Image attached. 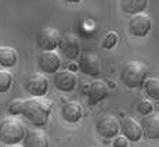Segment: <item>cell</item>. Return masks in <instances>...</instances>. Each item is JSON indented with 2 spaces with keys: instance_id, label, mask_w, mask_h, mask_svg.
<instances>
[{
  "instance_id": "1",
  "label": "cell",
  "mask_w": 159,
  "mask_h": 147,
  "mask_svg": "<svg viewBox=\"0 0 159 147\" xmlns=\"http://www.w3.org/2000/svg\"><path fill=\"white\" fill-rule=\"evenodd\" d=\"M54 103L46 96L43 97H29L24 100V107L21 115H24L36 128H43L48 122L50 114L53 111Z\"/></svg>"
},
{
  "instance_id": "2",
  "label": "cell",
  "mask_w": 159,
  "mask_h": 147,
  "mask_svg": "<svg viewBox=\"0 0 159 147\" xmlns=\"http://www.w3.org/2000/svg\"><path fill=\"white\" fill-rule=\"evenodd\" d=\"M148 68L141 61H127L120 71L122 83L129 89H139L143 86L144 81L148 78Z\"/></svg>"
},
{
  "instance_id": "3",
  "label": "cell",
  "mask_w": 159,
  "mask_h": 147,
  "mask_svg": "<svg viewBox=\"0 0 159 147\" xmlns=\"http://www.w3.org/2000/svg\"><path fill=\"white\" fill-rule=\"evenodd\" d=\"M25 125L20 118L8 117L0 121V142L7 146L18 145L25 136Z\"/></svg>"
},
{
  "instance_id": "4",
  "label": "cell",
  "mask_w": 159,
  "mask_h": 147,
  "mask_svg": "<svg viewBox=\"0 0 159 147\" xmlns=\"http://www.w3.org/2000/svg\"><path fill=\"white\" fill-rule=\"evenodd\" d=\"M130 35L134 38H145L152 29V18L147 13H139L130 17L129 24H127Z\"/></svg>"
},
{
  "instance_id": "5",
  "label": "cell",
  "mask_w": 159,
  "mask_h": 147,
  "mask_svg": "<svg viewBox=\"0 0 159 147\" xmlns=\"http://www.w3.org/2000/svg\"><path fill=\"white\" fill-rule=\"evenodd\" d=\"M78 68L87 76H98L101 74V60L98 54L91 50H86L79 57Z\"/></svg>"
},
{
  "instance_id": "6",
  "label": "cell",
  "mask_w": 159,
  "mask_h": 147,
  "mask_svg": "<svg viewBox=\"0 0 159 147\" xmlns=\"http://www.w3.org/2000/svg\"><path fill=\"white\" fill-rule=\"evenodd\" d=\"M96 129L97 133L102 136L104 139H114L120 132V121L115 115H104L97 121Z\"/></svg>"
},
{
  "instance_id": "7",
  "label": "cell",
  "mask_w": 159,
  "mask_h": 147,
  "mask_svg": "<svg viewBox=\"0 0 159 147\" xmlns=\"http://www.w3.org/2000/svg\"><path fill=\"white\" fill-rule=\"evenodd\" d=\"M60 40H61V33L56 28L46 26V28H42L38 33V46L43 51H51L58 49Z\"/></svg>"
},
{
  "instance_id": "8",
  "label": "cell",
  "mask_w": 159,
  "mask_h": 147,
  "mask_svg": "<svg viewBox=\"0 0 159 147\" xmlns=\"http://www.w3.org/2000/svg\"><path fill=\"white\" fill-rule=\"evenodd\" d=\"M61 57L56 50L42 51L38 56V65L43 74H56L61 68Z\"/></svg>"
},
{
  "instance_id": "9",
  "label": "cell",
  "mask_w": 159,
  "mask_h": 147,
  "mask_svg": "<svg viewBox=\"0 0 159 147\" xmlns=\"http://www.w3.org/2000/svg\"><path fill=\"white\" fill-rule=\"evenodd\" d=\"M25 89L32 97H43L48 92V81L43 74H33L25 81Z\"/></svg>"
},
{
  "instance_id": "10",
  "label": "cell",
  "mask_w": 159,
  "mask_h": 147,
  "mask_svg": "<svg viewBox=\"0 0 159 147\" xmlns=\"http://www.w3.org/2000/svg\"><path fill=\"white\" fill-rule=\"evenodd\" d=\"M53 83L60 92H72L76 88L78 83V76L73 71L69 69H62V71H57L53 76Z\"/></svg>"
},
{
  "instance_id": "11",
  "label": "cell",
  "mask_w": 159,
  "mask_h": 147,
  "mask_svg": "<svg viewBox=\"0 0 159 147\" xmlns=\"http://www.w3.org/2000/svg\"><path fill=\"white\" fill-rule=\"evenodd\" d=\"M58 47L61 49V51L69 60H75L80 54V42H79V38L75 33H71V32L65 33V35H61V40Z\"/></svg>"
},
{
  "instance_id": "12",
  "label": "cell",
  "mask_w": 159,
  "mask_h": 147,
  "mask_svg": "<svg viewBox=\"0 0 159 147\" xmlns=\"http://www.w3.org/2000/svg\"><path fill=\"white\" fill-rule=\"evenodd\" d=\"M120 132L123 136L127 137L129 142H139L144 136L143 133V126L137 119L133 117H125L120 121Z\"/></svg>"
},
{
  "instance_id": "13",
  "label": "cell",
  "mask_w": 159,
  "mask_h": 147,
  "mask_svg": "<svg viewBox=\"0 0 159 147\" xmlns=\"http://www.w3.org/2000/svg\"><path fill=\"white\" fill-rule=\"evenodd\" d=\"M108 85L105 83L104 81H97L91 82L90 86H89V90H87V100H89V106L93 107V106H97L98 103H101L102 100L107 99L108 96Z\"/></svg>"
},
{
  "instance_id": "14",
  "label": "cell",
  "mask_w": 159,
  "mask_h": 147,
  "mask_svg": "<svg viewBox=\"0 0 159 147\" xmlns=\"http://www.w3.org/2000/svg\"><path fill=\"white\" fill-rule=\"evenodd\" d=\"M24 147H48V136L42 128H36V129H30L25 133L22 139Z\"/></svg>"
},
{
  "instance_id": "15",
  "label": "cell",
  "mask_w": 159,
  "mask_h": 147,
  "mask_svg": "<svg viewBox=\"0 0 159 147\" xmlns=\"http://www.w3.org/2000/svg\"><path fill=\"white\" fill-rule=\"evenodd\" d=\"M61 117L64 118V121L69 122V124H76L83 117L82 106L75 100L64 103L62 107H61Z\"/></svg>"
},
{
  "instance_id": "16",
  "label": "cell",
  "mask_w": 159,
  "mask_h": 147,
  "mask_svg": "<svg viewBox=\"0 0 159 147\" xmlns=\"http://www.w3.org/2000/svg\"><path fill=\"white\" fill-rule=\"evenodd\" d=\"M143 133L147 139L157 140L159 139V112H152L147 115L141 124Z\"/></svg>"
},
{
  "instance_id": "17",
  "label": "cell",
  "mask_w": 159,
  "mask_h": 147,
  "mask_svg": "<svg viewBox=\"0 0 159 147\" xmlns=\"http://www.w3.org/2000/svg\"><path fill=\"white\" fill-rule=\"evenodd\" d=\"M122 11L127 15H134L145 11L148 7V0H119Z\"/></svg>"
},
{
  "instance_id": "18",
  "label": "cell",
  "mask_w": 159,
  "mask_h": 147,
  "mask_svg": "<svg viewBox=\"0 0 159 147\" xmlns=\"http://www.w3.org/2000/svg\"><path fill=\"white\" fill-rule=\"evenodd\" d=\"M18 61V53L10 46H0V65L3 68H13Z\"/></svg>"
},
{
  "instance_id": "19",
  "label": "cell",
  "mask_w": 159,
  "mask_h": 147,
  "mask_svg": "<svg viewBox=\"0 0 159 147\" xmlns=\"http://www.w3.org/2000/svg\"><path fill=\"white\" fill-rule=\"evenodd\" d=\"M143 86H144V90L149 99L159 100V78H157V76L147 78Z\"/></svg>"
},
{
  "instance_id": "20",
  "label": "cell",
  "mask_w": 159,
  "mask_h": 147,
  "mask_svg": "<svg viewBox=\"0 0 159 147\" xmlns=\"http://www.w3.org/2000/svg\"><path fill=\"white\" fill-rule=\"evenodd\" d=\"M11 85H13V75L7 69H0V93L8 92Z\"/></svg>"
},
{
  "instance_id": "21",
  "label": "cell",
  "mask_w": 159,
  "mask_h": 147,
  "mask_svg": "<svg viewBox=\"0 0 159 147\" xmlns=\"http://www.w3.org/2000/svg\"><path fill=\"white\" fill-rule=\"evenodd\" d=\"M119 42V35L115 32V31H109L107 32V35L104 36V40H102V49L105 50H111L114 49Z\"/></svg>"
},
{
  "instance_id": "22",
  "label": "cell",
  "mask_w": 159,
  "mask_h": 147,
  "mask_svg": "<svg viewBox=\"0 0 159 147\" xmlns=\"http://www.w3.org/2000/svg\"><path fill=\"white\" fill-rule=\"evenodd\" d=\"M137 111H139L141 115L147 117V115L154 112V104H152V102L149 99H143V100H140L139 104H137Z\"/></svg>"
},
{
  "instance_id": "23",
  "label": "cell",
  "mask_w": 159,
  "mask_h": 147,
  "mask_svg": "<svg viewBox=\"0 0 159 147\" xmlns=\"http://www.w3.org/2000/svg\"><path fill=\"white\" fill-rule=\"evenodd\" d=\"M22 107H24L22 99H14L8 104V112H10L13 117H18V115H21V112H22Z\"/></svg>"
},
{
  "instance_id": "24",
  "label": "cell",
  "mask_w": 159,
  "mask_h": 147,
  "mask_svg": "<svg viewBox=\"0 0 159 147\" xmlns=\"http://www.w3.org/2000/svg\"><path fill=\"white\" fill-rule=\"evenodd\" d=\"M112 146L114 147H127L129 146V140L123 135H116L112 140Z\"/></svg>"
},
{
  "instance_id": "25",
  "label": "cell",
  "mask_w": 159,
  "mask_h": 147,
  "mask_svg": "<svg viewBox=\"0 0 159 147\" xmlns=\"http://www.w3.org/2000/svg\"><path fill=\"white\" fill-rule=\"evenodd\" d=\"M65 2H68V3H72V4H76V3L82 2V0H65Z\"/></svg>"
},
{
  "instance_id": "26",
  "label": "cell",
  "mask_w": 159,
  "mask_h": 147,
  "mask_svg": "<svg viewBox=\"0 0 159 147\" xmlns=\"http://www.w3.org/2000/svg\"><path fill=\"white\" fill-rule=\"evenodd\" d=\"M7 147H21V146H18V145H13V146H7Z\"/></svg>"
}]
</instances>
